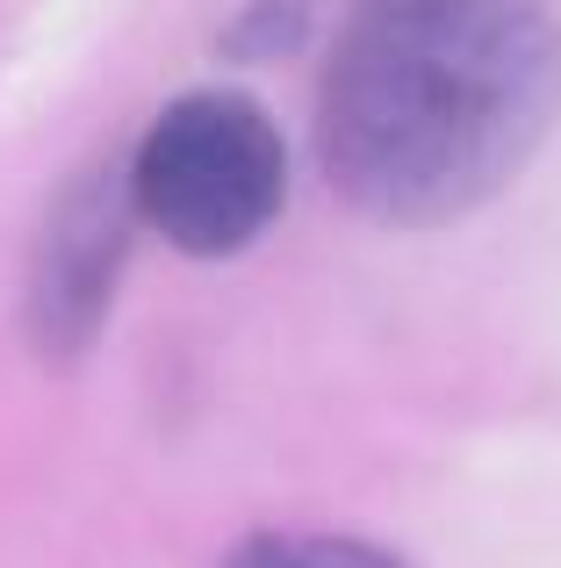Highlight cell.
<instances>
[{"instance_id":"6da1fadb","label":"cell","mask_w":561,"mask_h":568,"mask_svg":"<svg viewBox=\"0 0 561 568\" xmlns=\"http://www.w3.org/2000/svg\"><path fill=\"white\" fill-rule=\"evenodd\" d=\"M554 109L548 0H360L317 87V159L367 223L439 231L519 181Z\"/></svg>"},{"instance_id":"7a4b0ae2","label":"cell","mask_w":561,"mask_h":568,"mask_svg":"<svg viewBox=\"0 0 561 568\" xmlns=\"http://www.w3.org/2000/svg\"><path fill=\"white\" fill-rule=\"evenodd\" d=\"M130 202L187 260H231L288 202V152L253 94L202 87L159 109L130 159Z\"/></svg>"},{"instance_id":"3957f363","label":"cell","mask_w":561,"mask_h":568,"mask_svg":"<svg viewBox=\"0 0 561 568\" xmlns=\"http://www.w3.org/2000/svg\"><path fill=\"white\" fill-rule=\"evenodd\" d=\"M130 223H137L130 166H94L58 194L37 266H29V338L43 361H80L109 324L115 274L130 260Z\"/></svg>"},{"instance_id":"277c9868","label":"cell","mask_w":561,"mask_h":568,"mask_svg":"<svg viewBox=\"0 0 561 568\" xmlns=\"http://www.w3.org/2000/svg\"><path fill=\"white\" fill-rule=\"evenodd\" d=\"M224 568H404L389 547L353 532H253L224 555Z\"/></svg>"}]
</instances>
